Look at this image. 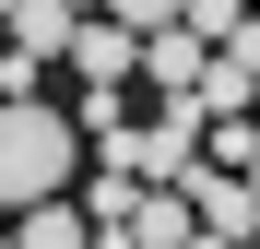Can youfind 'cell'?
Returning <instances> with one entry per match:
<instances>
[{"label":"cell","instance_id":"277c9868","mask_svg":"<svg viewBox=\"0 0 260 249\" xmlns=\"http://www.w3.org/2000/svg\"><path fill=\"white\" fill-rule=\"evenodd\" d=\"M71 36H83L71 0H24V12H12V60H59L71 71Z\"/></svg>","mask_w":260,"mask_h":249},{"label":"cell","instance_id":"8992f818","mask_svg":"<svg viewBox=\"0 0 260 249\" xmlns=\"http://www.w3.org/2000/svg\"><path fill=\"white\" fill-rule=\"evenodd\" d=\"M201 214H189V190H142V214H130V249H189Z\"/></svg>","mask_w":260,"mask_h":249},{"label":"cell","instance_id":"8fae6325","mask_svg":"<svg viewBox=\"0 0 260 249\" xmlns=\"http://www.w3.org/2000/svg\"><path fill=\"white\" fill-rule=\"evenodd\" d=\"M248 190H260V166H248Z\"/></svg>","mask_w":260,"mask_h":249},{"label":"cell","instance_id":"30bf717a","mask_svg":"<svg viewBox=\"0 0 260 249\" xmlns=\"http://www.w3.org/2000/svg\"><path fill=\"white\" fill-rule=\"evenodd\" d=\"M12 12H24V0H0V36H12Z\"/></svg>","mask_w":260,"mask_h":249},{"label":"cell","instance_id":"7a4b0ae2","mask_svg":"<svg viewBox=\"0 0 260 249\" xmlns=\"http://www.w3.org/2000/svg\"><path fill=\"white\" fill-rule=\"evenodd\" d=\"M189 214H201V237L248 249V237H260V190H248V178H225V166H201V178H189Z\"/></svg>","mask_w":260,"mask_h":249},{"label":"cell","instance_id":"ba28073f","mask_svg":"<svg viewBox=\"0 0 260 249\" xmlns=\"http://www.w3.org/2000/svg\"><path fill=\"white\" fill-rule=\"evenodd\" d=\"M107 24L154 48V36H178V24H189V0H107Z\"/></svg>","mask_w":260,"mask_h":249},{"label":"cell","instance_id":"9c48e42d","mask_svg":"<svg viewBox=\"0 0 260 249\" xmlns=\"http://www.w3.org/2000/svg\"><path fill=\"white\" fill-rule=\"evenodd\" d=\"M237 24H248V0H189V36H201V48H225Z\"/></svg>","mask_w":260,"mask_h":249},{"label":"cell","instance_id":"3957f363","mask_svg":"<svg viewBox=\"0 0 260 249\" xmlns=\"http://www.w3.org/2000/svg\"><path fill=\"white\" fill-rule=\"evenodd\" d=\"M130 60H142V36H118L107 12L71 36V71H83V95H118V83H130Z\"/></svg>","mask_w":260,"mask_h":249},{"label":"cell","instance_id":"5b68a950","mask_svg":"<svg viewBox=\"0 0 260 249\" xmlns=\"http://www.w3.org/2000/svg\"><path fill=\"white\" fill-rule=\"evenodd\" d=\"M142 71L166 83V107H178V95H201V71H213V48H201V36L178 24V36H154V48H142Z\"/></svg>","mask_w":260,"mask_h":249},{"label":"cell","instance_id":"6da1fadb","mask_svg":"<svg viewBox=\"0 0 260 249\" xmlns=\"http://www.w3.org/2000/svg\"><path fill=\"white\" fill-rule=\"evenodd\" d=\"M71 166H83V119L48 107V95H24V107H0V214H36V202H71Z\"/></svg>","mask_w":260,"mask_h":249},{"label":"cell","instance_id":"4fadbf2b","mask_svg":"<svg viewBox=\"0 0 260 249\" xmlns=\"http://www.w3.org/2000/svg\"><path fill=\"white\" fill-rule=\"evenodd\" d=\"M248 249H260V237H248Z\"/></svg>","mask_w":260,"mask_h":249},{"label":"cell","instance_id":"52a82bcc","mask_svg":"<svg viewBox=\"0 0 260 249\" xmlns=\"http://www.w3.org/2000/svg\"><path fill=\"white\" fill-rule=\"evenodd\" d=\"M12 249H95V214H83V202H36L12 226Z\"/></svg>","mask_w":260,"mask_h":249},{"label":"cell","instance_id":"7c38bea8","mask_svg":"<svg viewBox=\"0 0 260 249\" xmlns=\"http://www.w3.org/2000/svg\"><path fill=\"white\" fill-rule=\"evenodd\" d=\"M0 249H12V237H0Z\"/></svg>","mask_w":260,"mask_h":249}]
</instances>
